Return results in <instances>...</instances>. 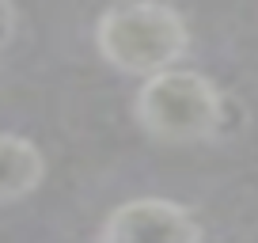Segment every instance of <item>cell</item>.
I'll return each instance as SVG.
<instances>
[{"label":"cell","instance_id":"cell-1","mask_svg":"<svg viewBox=\"0 0 258 243\" xmlns=\"http://www.w3.org/2000/svg\"><path fill=\"white\" fill-rule=\"evenodd\" d=\"M95 46L118 73L148 80L178 69L190 49V27L171 4H114L95 23Z\"/></svg>","mask_w":258,"mask_h":243},{"label":"cell","instance_id":"cell-2","mask_svg":"<svg viewBox=\"0 0 258 243\" xmlns=\"http://www.w3.org/2000/svg\"><path fill=\"white\" fill-rule=\"evenodd\" d=\"M133 114L148 137L167 145H190L213 137L224 126V95L205 73L167 69L141 84Z\"/></svg>","mask_w":258,"mask_h":243},{"label":"cell","instance_id":"cell-3","mask_svg":"<svg viewBox=\"0 0 258 243\" xmlns=\"http://www.w3.org/2000/svg\"><path fill=\"white\" fill-rule=\"evenodd\" d=\"M99 243H202V224L178 202L133 198L103 220Z\"/></svg>","mask_w":258,"mask_h":243},{"label":"cell","instance_id":"cell-4","mask_svg":"<svg viewBox=\"0 0 258 243\" xmlns=\"http://www.w3.org/2000/svg\"><path fill=\"white\" fill-rule=\"evenodd\" d=\"M46 178V156L19 133H0V205L34 194Z\"/></svg>","mask_w":258,"mask_h":243},{"label":"cell","instance_id":"cell-5","mask_svg":"<svg viewBox=\"0 0 258 243\" xmlns=\"http://www.w3.org/2000/svg\"><path fill=\"white\" fill-rule=\"evenodd\" d=\"M16 23H19L16 8L0 0V46H4V42H12V34H16Z\"/></svg>","mask_w":258,"mask_h":243}]
</instances>
